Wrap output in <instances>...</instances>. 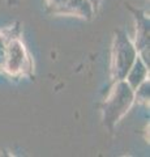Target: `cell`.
Here are the masks:
<instances>
[{
	"mask_svg": "<svg viewBox=\"0 0 150 157\" xmlns=\"http://www.w3.org/2000/svg\"><path fill=\"white\" fill-rule=\"evenodd\" d=\"M134 102V90L125 80H116L103 105V122L108 130L127 114Z\"/></svg>",
	"mask_w": 150,
	"mask_h": 157,
	"instance_id": "1",
	"label": "cell"
},
{
	"mask_svg": "<svg viewBox=\"0 0 150 157\" xmlns=\"http://www.w3.org/2000/svg\"><path fill=\"white\" fill-rule=\"evenodd\" d=\"M112 59H111V76L116 80H124L130 67L138 56L137 48L130 41L127 33L118 30L115 33L112 45Z\"/></svg>",
	"mask_w": 150,
	"mask_h": 157,
	"instance_id": "2",
	"label": "cell"
},
{
	"mask_svg": "<svg viewBox=\"0 0 150 157\" xmlns=\"http://www.w3.org/2000/svg\"><path fill=\"white\" fill-rule=\"evenodd\" d=\"M30 62L26 54L25 46L18 39H9L5 47L3 70L9 75H18L25 71L26 64Z\"/></svg>",
	"mask_w": 150,
	"mask_h": 157,
	"instance_id": "3",
	"label": "cell"
},
{
	"mask_svg": "<svg viewBox=\"0 0 150 157\" xmlns=\"http://www.w3.org/2000/svg\"><path fill=\"white\" fill-rule=\"evenodd\" d=\"M137 20V34L134 46L137 48L138 56L149 66V18L144 13H136Z\"/></svg>",
	"mask_w": 150,
	"mask_h": 157,
	"instance_id": "4",
	"label": "cell"
},
{
	"mask_svg": "<svg viewBox=\"0 0 150 157\" xmlns=\"http://www.w3.org/2000/svg\"><path fill=\"white\" fill-rule=\"evenodd\" d=\"M60 14H73V16L91 20L95 14V11L89 0H67Z\"/></svg>",
	"mask_w": 150,
	"mask_h": 157,
	"instance_id": "5",
	"label": "cell"
},
{
	"mask_svg": "<svg viewBox=\"0 0 150 157\" xmlns=\"http://www.w3.org/2000/svg\"><path fill=\"white\" fill-rule=\"evenodd\" d=\"M148 75H149V66L140 56H137L124 80L127 81L130 85V88L134 90L142 81L146 80Z\"/></svg>",
	"mask_w": 150,
	"mask_h": 157,
	"instance_id": "6",
	"label": "cell"
},
{
	"mask_svg": "<svg viewBox=\"0 0 150 157\" xmlns=\"http://www.w3.org/2000/svg\"><path fill=\"white\" fill-rule=\"evenodd\" d=\"M149 88H150V82L149 78H146L134 89V101H138L141 104H149V97H150Z\"/></svg>",
	"mask_w": 150,
	"mask_h": 157,
	"instance_id": "7",
	"label": "cell"
},
{
	"mask_svg": "<svg viewBox=\"0 0 150 157\" xmlns=\"http://www.w3.org/2000/svg\"><path fill=\"white\" fill-rule=\"evenodd\" d=\"M48 2V7L51 8V11L54 13H59L61 12V9L64 8L67 0H47Z\"/></svg>",
	"mask_w": 150,
	"mask_h": 157,
	"instance_id": "8",
	"label": "cell"
},
{
	"mask_svg": "<svg viewBox=\"0 0 150 157\" xmlns=\"http://www.w3.org/2000/svg\"><path fill=\"white\" fill-rule=\"evenodd\" d=\"M7 39L3 33H0V67L3 68L4 63V55H5V47H7Z\"/></svg>",
	"mask_w": 150,
	"mask_h": 157,
	"instance_id": "9",
	"label": "cell"
},
{
	"mask_svg": "<svg viewBox=\"0 0 150 157\" xmlns=\"http://www.w3.org/2000/svg\"><path fill=\"white\" fill-rule=\"evenodd\" d=\"M89 2H90V4H91V6H93L94 11L97 12V9L99 8V6H101V2H102V0H89Z\"/></svg>",
	"mask_w": 150,
	"mask_h": 157,
	"instance_id": "10",
	"label": "cell"
}]
</instances>
